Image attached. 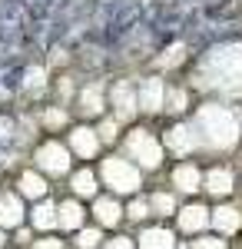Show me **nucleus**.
Instances as JSON below:
<instances>
[{
	"label": "nucleus",
	"instance_id": "obj_23",
	"mask_svg": "<svg viewBox=\"0 0 242 249\" xmlns=\"http://www.w3.org/2000/svg\"><path fill=\"white\" fill-rule=\"evenodd\" d=\"M189 110V90L186 87H166V100H163V113L183 116Z\"/></svg>",
	"mask_w": 242,
	"mask_h": 249
},
{
	"label": "nucleus",
	"instance_id": "obj_7",
	"mask_svg": "<svg viewBox=\"0 0 242 249\" xmlns=\"http://www.w3.org/2000/svg\"><path fill=\"white\" fill-rule=\"evenodd\" d=\"M73 107L83 120H100V116L106 113V83L103 80L80 83L73 93Z\"/></svg>",
	"mask_w": 242,
	"mask_h": 249
},
{
	"label": "nucleus",
	"instance_id": "obj_32",
	"mask_svg": "<svg viewBox=\"0 0 242 249\" xmlns=\"http://www.w3.org/2000/svg\"><path fill=\"white\" fill-rule=\"evenodd\" d=\"M103 249H136L133 236H113V239H103Z\"/></svg>",
	"mask_w": 242,
	"mask_h": 249
},
{
	"label": "nucleus",
	"instance_id": "obj_11",
	"mask_svg": "<svg viewBox=\"0 0 242 249\" xmlns=\"http://www.w3.org/2000/svg\"><path fill=\"white\" fill-rule=\"evenodd\" d=\"M14 193L23 196L27 203L47 199V196H50V179H47L40 170H34V166H23V170L14 176Z\"/></svg>",
	"mask_w": 242,
	"mask_h": 249
},
{
	"label": "nucleus",
	"instance_id": "obj_3",
	"mask_svg": "<svg viewBox=\"0 0 242 249\" xmlns=\"http://www.w3.org/2000/svg\"><path fill=\"white\" fill-rule=\"evenodd\" d=\"M123 146H126V160L133 166H139L143 173H156L166 163V150H163L159 136L146 126H133L130 133L123 136Z\"/></svg>",
	"mask_w": 242,
	"mask_h": 249
},
{
	"label": "nucleus",
	"instance_id": "obj_5",
	"mask_svg": "<svg viewBox=\"0 0 242 249\" xmlns=\"http://www.w3.org/2000/svg\"><path fill=\"white\" fill-rule=\"evenodd\" d=\"M34 170H40L47 179H60V176H70L73 170V153L67 150V143H60L56 136H47L34 146Z\"/></svg>",
	"mask_w": 242,
	"mask_h": 249
},
{
	"label": "nucleus",
	"instance_id": "obj_31",
	"mask_svg": "<svg viewBox=\"0 0 242 249\" xmlns=\"http://www.w3.org/2000/svg\"><path fill=\"white\" fill-rule=\"evenodd\" d=\"M189 249H225V239L216 232V236H199V239H192Z\"/></svg>",
	"mask_w": 242,
	"mask_h": 249
},
{
	"label": "nucleus",
	"instance_id": "obj_15",
	"mask_svg": "<svg viewBox=\"0 0 242 249\" xmlns=\"http://www.w3.org/2000/svg\"><path fill=\"white\" fill-rule=\"evenodd\" d=\"M56 226L67 232H76L80 226H86V206H83V199H76V196L60 199L56 203Z\"/></svg>",
	"mask_w": 242,
	"mask_h": 249
},
{
	"label": "nucleus",
	"instance_id": "obj_21",
	"mask_svg": "<svg viewBox=\"0 0 242 249\" xmlns=\"http://www.w3.org/2000/svg\"><path fill=\"white\" fill-rule=\"evenodd\" d=\"M40 130H47V133H56V130H67L70 126V110L63 107V103H53V107H43L37 116Z\"/></svg>",
	"mask_w": 242,
	"mask_h": 249
},
{
	"label": "nucleus",
	"instance_id": "obj_22",
	"mask_svg": "<svg viewBox=\"0 0 242 249\" xmlns=\"http://www.w3.org/2000/svg\"><path fill=\"white\" fill-rule=\"evenodd\" d=\"M139 249H176V236L166 226H146L139 232Z\"/></svg>",
	"mask_w": 242,
	"mask_h": 249
},
{
	"label": "nucleus",
	"instance_id": "obj_36",
	"mask_svg": "<svg viewBox=\"0 0 242 249\" xmlns=\"http://www.w3.org/2000/svg\"><path fill=\"white\" fill-rule=\"evenodd\" d=\"M179 249H189V246H179Z\"/></svg>",
	"mask_w": 242,
	"mask_h": 249
},
{
	"label": "nucleus",
	"instance_id": "obj_24",
	"mask_svg": "<svg viewBox=\"0 0 242 249\" xmlns=\"http://www.w3.org/2000/svg\"><path fill=\"white\" fill-rule=\"evenodd\" d=\"M23 93H43L47 90V67L43 63H34V67H23Z\"/></svg>",
	"mask_w": 242,
	"mask_h": 249
},
{
	"label": "nucleus",
	"instance_id": "obj_17",
	"mask_svg": "<svg viewBox=\"0 0 242 249\" xmlns=\"http://www.w3.org/2000/svg\"><path fill=\"white\" fill-rule=\"evenodd\" d=\"M27 226L37 232H53L56 230V199H37L30 210H27Z\"/></svg>",
	"mask_w": 242,
	"mask_h": 249
},
{
	"label": "nucleus",
	"instance_id": "obj_28",
	"mask_svg": "<svg viewBox=\"0 0 242 249\" xmlns=\"http://www.w3.org/2000/svg\"><path fill=\"white\" fill-rule=\"evenodd\" d=\"M123 216H126V219H133V223H143V219H149V216H153V213H149V199H143V196L130 199V206L123 210Z\"/></svg>",
	"mask_w": 242,
	"mask_h": 249
},
{
	"label": "nucleus",
	"instance_id": "obj_1",
	"mask_svg": "<svg viewBox=\"0 0 242 249\" xmlns=\"http://www.w3.org/2000/svg\"><path fill=\"white\" fill-rule=\"evenodd\" d=\"M196 80L203 90H216L223 96L242 93V43L223 40L212 43L203 57L196 60Z\"/></svg>",
	"mask_w": 242,
	"mask_h": 249
},
{
	"label": "nucleus",
	"instance_id": "obj_37",
	"mask_svg": "<svg viewBox=\"0 0 242 249\" xmlns=\"http://www.w3.org/2000/svg\"><path fill=\"white\" fill-rule=\"evenodd\" d=\"M17 249H20V246H17Z\"/></svg>",
	"mask_w": 242,
	"mask_h": 249
},
{
	"label": "nucleus",
	"instance_id": "obj_25",
	"mask_svg": "<svg viewBox=\"0 0 242 249\" xmlns=\"http://www.w3.org/2000/svg\"><path fill=\"white\" fill-rule=\"evenodd\" d=\"M176 196L173 193H166V190H156L153 196H149V213L153 216H176Z\"/></svg>",
	"mask_w": 242,
	"mask_h": 249
},
{
	"label": "nucleus",
	"instance_id": "obj_8",
	"mask_svg": "<svg viewBox=\"0 0 242 249\" xmlns=\"http://www.w3.org/2000/svg\"><path fill=\"white\" fill-rule=\"evenodd\" d=\"M106 107H113V116L120 123H126L139 113L136 110V83L133 80H116L113 87H106Z\"/></svg>",
	"mask_w": 242,
	"mask_h": 249
},
{
	"label": "nucleus",
	"instance_id": "obj_26",
	"mask_svg": "<svg viewBox=\"0 0 242 249\" xmlns=\"http://www.w3.org/2000/svg\"><path fill=\"white\" fill-rule=\"evenodd\" d=\"M73 243L76 249H100L103 246V232H100V226H80L73 232Z\"/></svg>",
	"mask_w": 242,
	"mask_h": 249
},
{
	"label": "nucleus",
	"instance_id": "obj_12",
	"mask_svg": "<svg viewBox=\"0 0 242 249\" xmlns=\"http://www.w3.org/2000/svg\"><path fill=\"white\" fill-rule=\"evenodd\" d=\"M203 190L209 193V196H216V199L232 196V193H236V170H232V166H225V163L209 166V170L203 173Z\"/></svg>",
	"mask_w": 242,
	"mask_h": 249
},
{
	"label": "nucleus",
	"instance_id": "obj_29",
	"mask_svg": "<svg viewBox=\"0 0 242 249\" xmlns=\"http://www.w3.org/2000/svg\"><path fill=\"white\" fill-rule=\"evenodd\" d=\"M186 50H189L186 43H173V47H169L156 63H159V67H166V70H169V67H179V63H186Z\"/></svg>",
	"mask_w": 242,
	"mask_h": 249
},
{
	"label": "nucleus",
	"instance_id": "obj_27",
	"mask_svg": "<svg viewBox=\"0 0 242 249\" xmlns=\"http://www.w3.org/2000/svg\"><path fill=\"white\" fill-rule=\"evenodd\" d=\"M96 136H100L103 146L116 143V140H120V120H116V116H100V123H96Z\"/></svg>",
	"mask_w": 242,
	"mask_h": 249
},
{
	"label": "nucleus",
	"instance_id": "obj_6",
	"mask_svg": "<svg viewBox=\"0 0 242 249\" xmlns=\"http://www.w3.org/2000/svg\"><path fill=\"white\" fill-rule=\"evenodd\" d=\"M67 150L73 153V160H96L100 150H103V143H100V136H96V126L93 123H70L67 126Z\"/></svg>",
	"mask_w": 242,
	"mask_h": 249
},
{
	"label": "nucleus",
	"instance_id": "obj_33",
	"mask_svg": "<svg viewBox=\"0 0 242 249\" xmlns=\"http://www.w3.org/2000/svg\"><path fill=\"white\" fill-rule=\"evenodd\" d=\"M14 243H17V246H30V243H34V230H30V226H17V230H14Z\"/></svg>",
	"mask_w": 242,
	"mask_h": 249
},
{
	"label": "nucleus",
	"instance_id": "obj_35",
	"mask_svg": "<svg viewBox=\"0 0 242 249\" xmlns=\"http://www.w3.org/2000/svg\"><path fill=\"white\" fill-rule=\"evenodd\" d=\"M0 179H3V163H0Z\"/></svg>",
	"mask_w": 242,
	"mask_h": 249
},
{
	"label": "nucleus",
	"instance_id": "obj_16",
	"mask_svg": "<svg viewBox=\"0 0 242 249\" xmlns=\"http://www.w3.org/2000/svg\"><path fill=\"white\" fill-rule=\"evenodd\" d=\"M93 219L96 226H103V230H113V226H120L126 216H123V203L116 199V196H93Z\"/></svg>",
	"mask_w": 242,
	"mask_h": 249
},
{
	"label": "nucleus",
	"instance_id": "obj_18",
	"mask_svg": "<svg viewBox=\"0 0 242 249\" xmlns=\"http://www.w3.org/2000/svg\"><path fill=\"white\" fill-rule=\"evenodd\" d=\"M176 219H179V230L186 232V236H199L209 226V206H203V203H186L183 210H176Z\"/></svg>",
	"mask_w": 242,
	"mask_h": 249
},
{
	"label": "nucleus",
	"instance_id": "obj_34",
	"mask_svg": "<svg viewBox=\"0 0 242 249\" xmlns=\"http://www.w3.org/2000/svg\"><path fill=\"white\" fill-rule=\"evenodd\" d=\"M0 249H7V230H0Z\"/></svg>",
	"mask_w": 242,
	"mask_h": 249
},
{
	"label": "nucleus",
	"instance_id": "obj_2",
	"mask_svg": "<svg viewBox=\"0 0 242 249\" xmlns=\"http://www.w3.org/2000/svg\"><path fill=\"white\" fill-rule=\"evenodd\" d=\"M189 126L196 133V143H203L206 150L229 153L242 143V123L236 116V110L225 107V103H199Z\"/></svg>",
	"mask_w": 242,
	"mask_h": 249
},
{
	"label": "nucleus",
	"instance_id": "obj_30",
	"mask_svg": "<svg viewBox=\"0 0 242 249\" xmlns=\"http://www.w3.org/2000/svg\"><path fill=\"white\" fill-rule=\"evenodd\" d=\"M34 249H67V239H60V236H53V232H43L40 239H34L30 243Z\"/></svg>",
	"mask_w": 242,
	"mask_h": 249
},
{
	"label": "nucleus",
	"instance_id": "obj_20",
	"mask_svg": "<svg viewBox=\"0 0 242 249\" xmlns=\"http://www.w3.org/2000/svg\"><path fill=\"white\" fill-rule=\"evenodd\" d=\"M209 226H216V232H219V236H232V232L242 230V210H239V206L223 203V206L209 210Z\"/></svg>",
	"mask_w": 242,
	"mask_h": 249
},
{
	"label": "nucleus",
	"instance_id": "obj_4",
	"mask_svg": "<svg viewBox=\"0 0 242 249\" xmlns=\"http://www.w3.org/2000/svg\"><path fill=\"white\" fill-rule=\"evenodd\" d=\"M100 186H106L113 196H136L139 186H143V170L139 166H133L126 156H106V160H100Z\"/></svg>",
	"mask_w": 242,
	"mask_h": 249
},
{
	"label": "nucleus",
	"instance_id": "obj_19",
	"mask_svg": "<svg viewBox=\"0 0 242 249\" xmlns=\"http://www.w3.org/2000/svg\"><path fill=\"white\" fill-rule=\"evenodd\" d=\"M169 179H173V186H176L179 193H189V196L203 190V170H199L192 160H186V163H176Z\"/></svg>",
	"mask_w": 242,
	"mask_h": 249
},
{
	"label": "nucleus",
	"instance_id": "obj_13",
	"mask_svg": "<svg viewBox=\"0 0 242 249\" xmlns=\"http://www.w3.org/2000/svg\"><path fill=\"white\" fill-rule=\"evenodd\" d=\"M27 223V199L14 190H0V230L14 232Z\"/></svg>",
	"mask_w": 242,
	"mask_h": 249
},
{
	"label": "nucleus",
	"instance_id": "obj_14",
	"mask_svg": "<svg viewBox=\"0 0 242 249\" xmlns=\"http://www.w3.org/2000/svg\"><path fill=\"white\" fill-rule=\"evenodd\" d=\"M67 186H70V196H76V199H93V196H100V176H96L93 166L83 163V166L70 170Z\"/></svg>",
	"mask_w": 242,
	"mask_h": 249
},
{
	"label": "nucleus",
	"instance_id": "obj_9",
	"mask_svg": "<svg viewBox=\"0 0 242 249\" xmlns=\"http://www.w3.org/2000/svg\"><path fill=\"white\" fill-rule=\"evenodd\" d=\"M163 100H166V80L163 77H143L136 80V110L146 116L163 113Z\"/></svg>",
	"mask_w": 242,
	"mask_h": 249
},
{
	"label": "nucleus",
	"instance_id": "obj_10",
	"mask_svg": "<svg viewBox=\"0 0 242 249\" xmlns=\"http://www.w3.org/2000/svg\"><path fill=\"white\" fill-rule=\"evenodd\" d=\"M159 143H163V150L173 156H189L199 143H196V133H192V126H189V120H176V123H169L163 136H159Z\"/></svg>",
	"mask_w": 242,
	"mask_h": 249
}]
</instances>
